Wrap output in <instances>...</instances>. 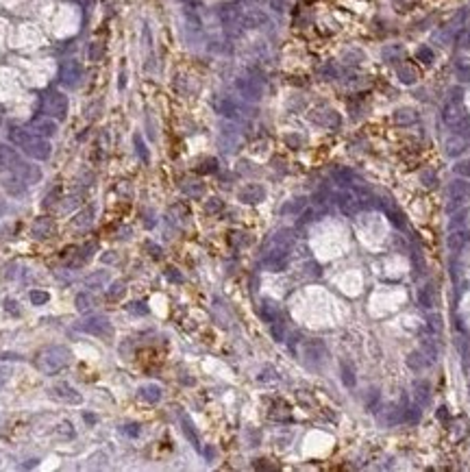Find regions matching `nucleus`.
<instances>
[{
  "label": "nucleus",
  "instance_id": "1",
  "mask_svg": "<svg viewBox=\"0 0 470 472\" xmlns=\"http://www.w3.org/2000/svg\"><path fill=\"white\" fill-rule=\"evenodd\" d=\"M289 248H292V235L289 231H279L275 237L268 241L264 255V266L270 272H281L289 263Z\"/></svg>",
  "mask_w": 470,
  "mask_h": 472
},
{
  "label": "nucleus",
  "instance_id": "2",
  "mask_svg": "<svg viewBox=\"0 0 470 472\" xmlns=\"http://www.w3.org/2000/svg\"><path fill=\"white\" fill-rule=\"evenodd\" d=\"M72 361V350L68 346H50L46 350H42L37 357V368L44 375H54L61 368H65Z\"/></svg>",
  "mask_w": 470,
  "mask_h": 472
},
{
  "label": "nucleus",
  "instance_id": "3",
  "mask_svg": "<svg viewBox=\"0 0 470 472\" xmlns=\"http://www.w3.org/2000/svg\"><path fill=\"white\" fill-rule=\"evenodd\" d=\"M11 137H13V140L24 148L26 155H31L33 159H46L48 155H50V146H48L44 140H37V137H31V135H24V133H13Z\"/></svg>",
  "mask_w": 470,
  "mask_h": 472
},
{
  "label": "nucleus",
  "instance_id": "4",
  "mask_svg": "<svg viewBox=\"0 0 470 472\" xmlns=\"http://www.w3.org/2000/svg\"><path fill=\"white\" fill-rule=\"evenodd\" d=\"M303 357H305V364L309 368H320L327 359V348L320 339H309L305 342L303 346Z\"/></svg>",
  "mask_w": 470,
  "mask_h": 472
},
{
  "label": "nucleus",
  "instance_id": "5",
  "mask_svg": "<svg viewBox=\"0 0 470 472\" xmlns=\"http://www.w3.org/2000/svg\"><path fill=\"white\" fill-rule=\"evenodd\" d=\"M79 329L85 331V333H90V335H94V337H109L111 335V322H109L105 316L87 318V320H83L79 325Z\"/></svg>",
  "mask_w": 470,
  "mask_h": 472
},
{
  "label": "nucleus",
  "instance_id": "6",
  "mask_svg": "<svg viewBox=\"0 0 470 472\" xmlns=\"http://www.w3.org/2000/svg\"><path fill=\"white\" fill-rule=\"evenodd\" d=\"M48 394H50V398L59 400V403H65V405H79L81 400V394L76 392L72 385H68V383H57L54 387L48 389Z\"/></svg>",
  "mask_w": 470,
  "mask_h": 472
},
{
  "label": "nucleus",
  "instance_id": "7",
  "mask_svg": "<svg viewBox=\"0 0 470 472\" xmlns=\"http://www.w3.org/2000/svg\"><path fill=\"white\" fill-rule=\"evenodd\" d=\"M337 207L344 216H355L362 209V200L355 191H342V194H337Z\"/></svg>",
  "mask_w": 470,
  "mask_h": 472
},
{
  "label": "nucleus",
  "instance_id": "8",
  "mask_svg": "<svg viewBox=\"0 0 470 472\" xmlns=\"http://www.w3.org/2000/svg\"><path fill=\"white\" fill-rule=\"evenodd\" d=\"M237 198L246 202V205H257V202H261L266 198V189L261 188V185H246L244 189H239Z\"/></svg>",
  "mask_w": 470,
  "mask_h": 472
},
{
  "label": "nucleus",
  "instance_id": "9",
  "mask_svg": "<svg viewBox=\"0 0 470 472\" xmlns=\"http://www.w3.org/2000/svg\"><path fill=\"white\" fill-rule=\"evenodd\" d=\"M418 305L423 307V309H431V307L435 305V300H438V294H435V287L431 283L423 285V287L418 289Z\"/></svg>",
  "mask_w": 470,
  "mask_h": 472
},
{
  "label": "nucleus",
  "instance_id": "10",
  "mask_svg": "<svg viewBox=\"0 0 470 472\" xmlns=\"http://www.w3.org/2000/svg\"><path fill=\"white\" fill-rule=\"evenodd\" d=\"M161 396H163V389L159 385H155V383H148V385L140 387V398L150 405H157L161 400Z\"/></svg>",
  "mask_w": 470,
  "mask_h": 472
},
{
  "label": "nucleus",
  "instance_id": "11",
  "mask_svg": "<svg viewBox=\"0 0 470 472\" xmlns=\"http://www.w3.org/2000/svg\"><path fill=\"white\" fill-rule=\"evenodd\" d=\"M405 361H407V366L412 368L414 372L424 370V368H427V366L431 364V359H429V357L423 353V350H412V353L407 355V359H405Z\"/></svg>",
  "mask_w": 470,
  "mask_h": 472
},
{
  "label": "nucleus",
  "instance_id": "12",
  "mask_svg": "<svg viewBox=\"0 0 470 472\" xmlns=\"http://www.w3.org/2000/svg\"><path fill=\"white\" fill-rule=\"evenodd\" d=\"M74 305H76V311H81V314H87V311L94 309V296H92L90 292H81V294H76Z\"/></svg>",
  "mask_w": 470,
  "mask_h": 472
},
{
  "label": "nucleus",
  "instance_id": "13",
  "mask_svg": "<svg viewBox=\"0 0 470 472\" xmlns=\"http://www.w3.org/2000/svg\"><path fill=\"white\" fill-rule=\"evenodd\" d=\"M52 233V220L50 218H40L33 224V235L35 237H48Z\"/></svg>",
  "mask_w": 470,
  "mask_h": 472
},
{
  "label": "nucleus",
  "instance_id": "14",
  "mask_svg": "<svg viewBox=\"0 0 470 472\" xmlns=\"http://www.w3.org/2000/svg\"><path fill=\"white\" fill-rule=\"evenodd\" d=\"M65 107H68V105H65V98H63V96H57V94H54V96L48 98V111L54 113V116H63V113H65Z\"/></svg>",
  "mask_w": 470,
  "mask_h": 472
},
{
  "label": "nucleus",
  "instance_id": "15",
  "mask_svg": "<svg viewBox=\"0 0 470 472\" xmlns=\"http://www.w3.org/2000/svg\"><path fill=\"white\" fill-rule=\"evenodd\" d=\"M429 383L427 381H416L414 383V398L418 400L420 405H424L429 400Z\"/></svg>",
  "mask_w": 470,
  "mask_h": 472
},
{
  "label": "nucleus",
  "instance_id": "16",
  "mask_svg": "<svg viewBox=\"0 0 470 472\" xmlns=\"http://www.w3.org/2000/svg\"><path fill=\"white\" fill-rule=\"evenodd\" d=\"M259 316L264 318V322L272 325V322L277 320V316H279V309H277V307L272 305V303H268V300H266V303L259 307Z\"/></svg>",
  "mask_w": 470,
  "mask_h": 472
},
{
  "label": "nucleus",
  "instance_id": "17",
  "mask_svg": "<svg viewBox=\"0 0 470 472\" xmlns=\"http://www.w3.org/2000/svg\"><path fill=\"white\" fill-rule=\"evenodd\" d=\"M107 279H109L107 270H102V272H94L92 277H87V279H85V285H87V287H100V285H105V283H107Z\"/></svg>",
  "mask_w": 470,
  "mask_h": 472
},
{
  "label": "nucleus",
  "instance_id": "18",
  "mask_svg": "<svg viewBox=\"0 0 470 472\" xmlns=\"http://www.w3.org/2000/svg\"><path fill=\"white\" fill-rule=\"evenodd\" d=\"M342 381L346 387L355 385V370H353V366H348V361H342Z\"/></svg>",
  "mask_w": 470,
  "mask_h": 472
},
{
  "label": "nucleus",
  "instance_id": "19",
  "mask_svg": "<svg viewBox=\"0 0 470 472\" xmlns=\"http://www.w3.org/2000/svg\"><path fill=\"white\" fill-rule=\"evenodd\" d=\"M4 189H7L11 196H22V194H24V185H20L18 179H7V181H4Z\"/></svg>",
  "mask_w": 470,
  "mask_h": 472
},
{
  "label": "nucleus",
  "instance_id": "20",
  "mask_svg": "<svg viewBox=\"0 0 470 472\" xmlns=\"http://www.w3.org/2000/svg\"><path fill=\"white\" fill-rule=\"evenodd\" d=\"M183 433H185V437H188V440L192 442L196 448H200V444H198V435H196V431H194L192 422H189L188 418H183Z\"/></svg>",
  "mask_w": 470,
  "mask_h": 472
},
{
  "label": "nucleus",
  "instance_id": "21",
  "mask_svg": "<svg viewBox=\"0 0 470 472\" xmlns=\"http://www.w3.org/2000/svg\"><path fill=\"white\" fill-rule=\"evenodd\" d=\"M29 300H31V305H46L48 300H50V294L48 292H40V289H33V292L29 294Z\"/></svg>",
  "mask_w": 470,
  "mask_h": 472
},
{
  "label": "nucleus",
  "instance_id": "22",
  "mask_svg": "<svg viewBox=\"0 0 470 472\" xmlns=\"http://www.w3.org/2000/svg\"><path fill=\"white\" fill-rule=\"evenodd\" d=\"M92 216H94V209H92V207H87L85 211H81L79 216H76L74 224H76V227H87V224L92 222Z\"/></svg>",
  "mask_w": 470,
  "mask_h": 472
},
{
  "label": "nucleus",
  "instance_id": "23",
  "mask_svg": "<svg viewBox=\"0 0 470 472\" xmlns=\"http://www.w3.org/2000/svg\"><path fill=\"white\" fill-rule=\"evenodd\" d=\"M124 292H127V287H124V283H111V287H109L107 289V296H109V298H113V300H116V298H122V296H124Z\"/></svg>",
  "mask_w": 470,
  "mask_h": 472
},
{
  "label": "nucleus",
  "instance_id": "24",
  "mask_svg": "<svg viewBox=\"0 0 470 472\" xmlns=\"http://www.w3.org/2000/svg\"><path fill=\"white\" fill-rule=\"evenodd\" d=\"M420 350H423V353L427 355L431 361H433L435 357H438V346L433 344V339H424V342H423V348H420Z\"/></svg>",
  "mask_w": 470,
  "mask_h": 472
},
{
  "label": "nucleus",
  "instance_id": "25",
  "mask_svg": "<svg viewBox=\"0 0 470 472\" xmlns=\"http://www.w3.org/2000/svg\"><path fill=\"white\" fill-rule=\"evenodd\" d=\"M464 239H466V235H464V233H453L449 237V248L451 250H460L462 244H464Z\"/></svg>",
  "mask_w": 470,
  "mask_h": 472
},
{
  "label": "nucleus",
  "instance_id": "26",
  "mask_svg": "<svg viewBox=\"0 0 470 472\" xmlns=\"http://www.w3.org/2000/svg\"><path fill=\"white\" fill-rule=\"evenodd\" d=\"M129 311H131V314H135V316H146V314H148V307L138 300V303H131L129 305Z\"/></svg>",
  "mask_w": 470,
  "mask_h": 472
},
{
  "label": "nucleus",
  "instance_id": "27",
  "mask_svg": "<svg viewBox=\"0 0 470 472\" xmlns=\"http://www.w3.org/2000/svg\"><path fill=\"white\" fill-rule=\"evenodd\" d=\"M272 337H275L277 342H283V325L279 320L272 322Z\"/></svg>",
  "mask_w": 470,
  "mask_h": 472
},
{
  "label": "nucleus",
  "instance_id": "28",
  "mask_svg": "<svg viewBox=\"0 0 470 472\" xmlns=\"http://www.w3.org/2000/svg\"><path fill=\"white\" fill-rule=\"evenodd\" d=\"M4 309H7V314H11V316H20L18 303H15L13 298H7V300H4Z\"/></svg>",
  "mask_w": 470,
  "mask_h": 472
},
{
  "label": "nucleus",
  "instance_id": "29",
  "mask_svg": "<svg viewBox=\"0 0 470 472\" xmlns=\"http://www.w3.org/2000/svg\"><path fill=\"white\" fill-rule=\"evenodd\" d=\"M305 207V198H298L296 202H289V205L283 207V213H287V211H298V209H303Z\"/></svg>",
  "mask_w": 470,
  "mask_h": 472
},
{
  "label": "nucleus",
  "instance_id": "30",
  "mask_svg": "<svg viewBox=\"0 0 470 472\" xmlns=\"http://www.w3.org/2000/svg\"><path fill=\"white\" fill-rule=\"evenodd\" d=\"M76 74H79V68H76L74 63H70L68 68H65V72H63V76H65L68 81H74V79H76ZM65 79H63V81H65Z\"/></svg>",
  "mask_w": 470,
  "mask_h": 472
},
{
  "label": "nucleus",
  "instance_id": "31",
  "mask_svg": "<svg viewBox=\"0 0 470 472\" xmlns=\"http://www.w3.org/2000/svg\"><path fill=\"white\" fill-rule=\"evenodd\" d=\"M122 433H124V435H129V437H138L140 435V426L138 425H127V426H122Z\"/></svg>",
  "mask_w": 470,
  "mask_h": 472
},
{
  "label": "nucleus",
  "instance_id": "32",
  "mask_svg": "<svg viewBox=\"0 0 470 472\" xmlns=\"http://www.w3.org/2000/svg\"><path fill=\"white\" fill-rule=\"evenodd\" d=\"M205 209H207V211H211V213H214V211H220V209H222V202L218 200V198H211V200L205 205Z\"/></svg>",
  "mask_w": 470,
  "mask_h": 472
},
{
  "label": "nucleus",
  "instance_id": "33",
  "mask_svg": "<svg viewBox=\"0 0 470 472\" xmlns=\"http://www.w3.org/2000/svg\"><path fill=\"white\" fill-rule=\"evenodd\" d=\"M429 327L433 331H442V318L440 316H429Z\"/></svg>",
  "mask_w": 470,
  "mask_h": 472
},
{
  "label": "nucleus",
  "instance_id": "34",
  "mask_svg": "<svg viewBox=\"0 0 470 472\" xmlns=\"http://www.w3.org/2000/svg\"><path fill=\"white\" fill-rule=\"evenodd\" d=\"M35 126H37V129H42V133H48V135L54 133V126L50 122H37Z\"/></svg>",
  "mask_w": 470,
  "mask_h": 472
},
{
  "label": "nucleus",
  "instance_id": "35",
  "mask_svg": "<svg viewBox=\"0 0 470 472\" xmlns=\"http://www.w3.org/2000/svg\"><path fill=\"white\" fill-rule=\"evenodd\" d=\"M146 248L150 250V255L155 257V259H159V257H161V248H159V246H155V244H150V241H148V244H146Z\"/></svg>",
  "mask_w": 470,
  "mask_h": 472
},
{
  "label": "nucleus",
  "instance_id": "36",
  "mask_svg": "<svg viewBox=\"0 0 470 472\" xmlns=\"http://www.w3.org/2000/svg\"><path fill=\"white\" fill-rule=\"evenodd\" d=\"M166 277L170 279V281H177V283H181V281H183V277H181V274H179V272H174L172 268H170V270L166 272Z\"/></svg>",
  "mask_w": 470,
  "mask_h": 472
},
{
  "label": "nucleus",
  "instance_id": "37",
  "mask_svg": "<svg viewBox=\"0 0 470 472\" xmlns=\"http://www.w3.org/2000/svg\"><path fill=\"white\" fill-rule=\"evenodd\" d=\"M7 378H9V370H7V368H2V370H0V387L4 385V381H7Z\"/></svg>",
  "mask_w": 470,
  "mask_h": 472
},
{
  "label": "nucleus",
  "instance_id": "38",
  "mask_svg": "<svg viewBox=\"0 0 470 472\" xmlns=\"http://www.w3.org/2000/svg\"><path fill=\"white\" fill-rule=\"evenodd\" d=\"M70 426H72L70 422H63V425H61V433H68V435H72V429H70Z\"/></svg>",
  "mask_w": 470,
  "mask_h": 472
},
{
  "label": "nucleus",
  "instance_id": "39",
  "mask_svg": "<svg viewBox=\"0 0 470 472\" xmlns=\"http://www.w3.org/2000/svg\"><path fill=\"white\" fill-rule=\"evenodd\" d=\"M438 416H440V418H446V407H440V411H438Z\"/></svg>",
  "mask_w": 470,
  "mask_h": 472
},
{
  "label": "nucleus",
  "instance_id": "40",
  "mask_svg": "<svg viewBox=\"0 0 470 472\" xmlns=\"http://www.w3.org/2000/svg\"><path fill=\"white\" fill-rule=\"evenodd\" d=\"M85 420H87V422H96V418H94L92 414H85Z\"/></svg>",
  "mask_w": 470,
  "mask_h": 472
},
{
  "label": "nucleus",
  "instance_id": "41",
  "mask_svg": "<svg viewBox=\"0 0 470 472\" xmlns=\"http://www.w3.org/2000/svg\"><path fill=\"white\" fill-rule=\"evenodd\" d=\"M102 261H105V263H107V261H113V255H105V257H102Z\"/></svg>",
  "mask_w": 470,
  "mask_h": 472
},
{
  "label": "nucleus",
  "instance_id": "42",
  "mask_svg": "<svg viewBox=\"0 0 470 472\" xmlns=\"http://www.w3.org/2000/svg\"><path fill=\"white\" fill-rule=\"evenodd\" d=\"M4 211V205H2V202H0V213H2Z\"/></svg>",
  "mask_w": 470,
  "mask_h": 472
},
{
  "label": "nucleus",
  "instance_id": "43",
  "mask_svg": "<svg viewBox=\"0 0 470 472\" xmlns=\"http://www.w3.org/2000/svg\"><path fill=\"white\" fill-rule=\"evenodd\" d=\"M468 392H470V383H468Z\"/></svg>",
  "mask_w": 470,
  "mask_h": 472
}]
</instances>
